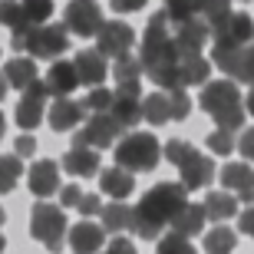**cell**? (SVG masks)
<instances>
[{
    "instance_id": "cell-50",
    "label": "cell",
    "mask_w": 254,
    "mask_h": 254,
    "mask_svg": "<svg viewBox=\"0 0 254 254\" xmlns=\"http://www.w3.org/2000/svg\"><path fill=\"white\" fill-rule=\"evenodd\" d=\"M7 89H10V83H7V76L0 73V99H3V96H7Z\"/></svg>"
},
{
    "instance_id": "cell-3",
    "label": "cell",
    "mask_w": 254,
    "mask_h": 254,
    "mask_svg": "<svg viewBox=\"0 0 254 254\" xmlns=\"http://www.w3.org/2000/svg\"><path fill=\"white\" fill-rule=\"evenodd\" d=\"M201 109H205L211 119H215L218 129H228L235 132L245 126V99H241V93H238L235 79H211V83L201 89Z\"/></svg>"
},
{
    "instance_id": "cell-9",
    "label": "cell",
    "mask_w": 254,
    "mask_h": 254,
    "mask_svg": "<svg viewBox=\"0 0 254 254\" xmlns=\"http://www.w3.org/2000/svg\"><path fill=\"white\" fill-rule=\"evenodd\" d=\"M63 27L76 37H96L99 27H103V10H99L96 0H69Z\"/></svg>"
},
{
    "instance_id": "cell-32",
    "label": "cell",
    "mask_w": 254,
    "mask_h": 254,
    "mask_svg": "<svg viewBox=\"0 0 254 254\" xmlns=\"http://www.w3.org/2000/svg\"><path fill=\"white\" fill-rule=\"evenodd\" d=\"M20 175H23V162L17 155H0V195L17 189Z\"/></svg>"
},
{
    "instance_id": "cell-23",
    "label": "cell",
    "mask_w": 254,
    "mask_h": 254,
    "mask_svg": "<svg viewBox=\"0 0 254 254\" xmlns=\"http://www.w3.org/2000/svg\"><path fill=\"white\" fill-rule=\"evenodd\" d=\"M3 76H7V83L13 86V89H30V86L37 83L40 76H37V63L30 57H13L7 66H3Z\"/></svg>"
},
{
    "instance_id": "cell-5",
    "label": "cell",
    "mask_w": 254,
    "mask_h": 254,
    "mask_svg": "<svg viewBox=\"0 0 254 254\" xmlns=\"http://www.w3.org/2000/svg\"><path fill=\"white\" fill-rule=\"evenodd\" d=\"M162 159V145L152 132H129L119 145H116V165L126 172H152L155 162Z\"/></svg>"
},
{
    "instance_id": "cell-27",
    "label": "cell",
    "mask_w": 254,
    "mask_h": 254,
    "mask_svg": "<svg viewBox=\"0 0 254 254\" xmlns=\"http://www.w3.org/2000/svg\"><path fill=\"white\" fill-rule=\"evenodd\" d=\"M201 205H205V218H211V221H228V218H235V211H238V198L228 195V191H208V198Z\"/></svg>"
},
{
    "instance_id": "cell-14",
    "label": "cell",
    "mask_w": 254,
    "mask_h": 254,
    "mask_svg": "<svg viewBox=\"0 0 254 254\" xmlns=\"http://www.w3.org/2000/svg\"><path fill=\"white\" fill-rule=\"evenodd\" d=\"M221 185L228 189V195H235L238 201L254 205V169L248 162H231L221 169Z\"/></svg>"
},
{
    "instance_id": "cell-15",
    "label": "cell",
    "mask_w": 254,
    "mask_h": 254,
    "mask_svg": "<svg viewBox=\"0 0 254 254\" xmlns=\"http://www.w3.org/2000/svg\"><path fill=\"white\" fill-rule=\"evenodd\" d=\"M27 189L33 191L37 198H50L53 191H60V165L57 162H33V169L27 175Z\"/></svg>"
},
{
    "instance_id": "cell-37",
    "label": "cell",
    "mask_w": 254,
    "mask_h": 254,
    "mask_svg": "<svg viewBox=\"0 0 254 254\" xmlns=\"http://www.w3.org/2000/svg\"><path fill=\"white\" fill-rule=\"evenodd\" d=\"M109 106H113V89H106V86H96V89H89V96L83 99V109L86 113H109Z\"/></svg>"
},
{
    "instance_id": "cell-38",
    "label": "cell",
    "mask_w": 254,
    "mask_h": 254,
    "mask_svg": "<svg viewBox=\"0 0 254 254\" xmlns=\"http://www.w3.org/2000/svg\"><path fill=\"white\" fill-rule=\"evenodd\" d=\"M235 83H251L254 86V43L241 47V60L235 69Z\"/></svg>"
},
{
    "instance_id": "cell-18",
    "label": "cell",
    "mask_w": 254,
    "mask_h": 254,
    "mask_svg": "<svg viewBox=\"0 0 254 254\" xmlns=\"http://www.w3.org/2000/svg\"><path fill=\"white\" fill-rule=\"evenodd\" d=\"M182 185L189 191H195V189H205V185H211V179H215V162L208 159V155H191L185 165H182Z\"/></svg>"
},
{
    "instance_id": "cell-4",
    "label": "cell",
    "mask_w": 254,
    "mask_h": 254,
    "mask_svg": "<svg viewBox=\"0 0 254 254\" xmlns=\"http://www.w3.org/2000/svg\"><path fill=\"white\" fill-rule=\"evenodd\" d=\"M13 53H30V60H57L60 53L69 50V30L63 23H50V27H33L27 33H13L10 40Z\"/></svg>"
},
{
    "instance_id": "cell-12",
    "label": "cell",
    "mask_w": 254,
    "mask_h": 254,
    "mask_svg": "<svg viewBox=\"0 0 254 254\" xmlns=\"http://www.w3.org/2000/svg\"><path fill=\"white\" fill-rule=\"evenodd\" d=\"M99 57H113V60H119V57H126L132 50V43H135V33H132V27H126L123 20H103V27H99Z\"/></svg>"
},
{
    "instance_id": "cell-34",
    "label": "cell",
    "mask_w": 254,
    "mask_h": 254,
    "mask_svg": "<svg viewBox=\"0 0 254 254\" xmlns=\"http://www.w3.org/2000/svg\"><path fill=\"white\" fill-rule=\"evenodd\" d=\"M165 17H169V23L175 27V23H185V20L198 17V10H195V0H165Z\"/></svg>"
},
{
    "instance_id": "cell-44",
    "label": "cell",
    "mask_w": 254,
    "mask_h": 254,
    "mask_svg": "<svg viewBox=\"0 0 254 254\" xmlns=\"http://www.w3.org/2000/svg\"><path fill=\"white\" fill-rule=\"evenodd\" d=\"M238 149H241V155H245L248 165H251V162H254V126L241 132V139H238Z\"/></svg>"
},
{
    "instance_id": "cell-47",
    "label": "cell",
    "mask_w": 254,
    "mask_h": 254,
    "mask_svg": "<svg viewBox=\"0 0 254 254\" xmlns=\"http://www.w3.org/2000/svg\"><path fill=\"white\" fill-rule=\"evenodd\" d=\"M33 152H37V139L23 132V135L17 139V155H23V159H27V155H33Z\"/></svg>"
},
{
    "instance_id": "cell-2",
    "label": "cell",
    "mask_w": 254,
    "mask_h": 254,
    "mask_svg": "<svg viewBox=\"0 0 254 254\" xmlns=\"http://www.w3.org/2000/svg\"><path fill=\"white\" fill-rule=\"evenodd\" d=\"M189 205V189L182 182H162L155 189H149L139 198L135 205V225H132V235L145 238V241H155L162 238L165 225L175 221L182 208Z\"/></svg>"
},
{
    "instance_id": "cell-26",
    "label": "cell",
    "mask_w": 254,
    "mask_h": 254,
    "mask_svg": "<svg viewBox=\"0 0 254 254\" xmlns=\"http://www.w3.org/2000/svg\"><path fill=\"white\" fill-rule=\"evenodd\" d=\"M142 119L152 126H165L172 123V103H169V93H149L142 99Z\"/></svg>"
},
{
    "instance_id": "cell-24",
    "label": "cell",
    "mask_w": 254,
    "mask_h": 254,
    "mask_svg": "<svg viewBox=\"0 0 254 254\" xmlns=\"http://www.w3.org/2000/svg\"><path fill=\"white\" fill-rule=\"evenodd\" d=\"M99 185H103V191L109 198H116V201H123V198L132 195V189H135V179H132V172L126 169H106L103 172V179H99Z\"/></svg>"
},
{
    "instance_id": "cell-40",
    "label": "cell",
    "mask_w": 254,
    "mask_h": 254,
    "mask_svg": "<svg viewBox=\"0 0 254 254\" xmlns=\"http://www.w3.org/2000/svg\"><path fill=\"white\" fill-rule=\"evenodd\" d=\"M208 149L215 152V155H228V152H235V132H228V129L208 132Z\"/></svg>"
},
{
    "instance_id": "cell-33",
    "label": "cell",
    "mask_w": 254,
    "mask_h": 254,
    "mask_svg": "<svg viewBox=\"0 0 254 254\" xmlns=\"http://www.w3.org/2000/svg\"><path fill=\"white\" fill-rule=\"evenodd\" d=\"M235 231L231 228H211L208 231V238H205V251L208 254H231L235 251Z\"/></svg>"
},
{
    "instance_id": "cell-53",
    "label": "cell",
    "mask_w": 254,
    "mask_h": 254,
    "mask_svg": "<svg viewBox=\"0 0 254 254\" xmlns=\"http://www.w3.org/2000/svg\"><path fill=\"white\" fill-rule=\"evenodd\" d=\"M3 248H7V241H3V235H0V254H3Z\"/></svg>"
},
{
    "instance_id": "cell-8",
    "label": "cell",
    "mask_w": 254,
    "mask_h": 254,
    "mask_svg": "<svg viewBox=\"0 0 254 254\" xmlns=\"http://www.w3.org/2000/svg\"><path fill=\"white\" fill-rule=\"evenodd\" d=\"M109 116H113V123L123 132L135 129V126L142 123V89L139 86H116Z\"/></svg>"
},
{
    "instance_id": "cell-36",
    "label": "cell",
    "mask_w": 254,
    "mask_h": 254,
    "mask_svg": "<svg viewBox=\"0 0 254 254\" xmlns=\"http://www.w3.org/2000/svg\"><path fill=\"white\" fill-rule=\"evenodd\" d=\"M20 7H23V13L33 27H43L53 13V0H20Z\"/></svg>"
},
{
    "instance_id": "cell-35",
    "label": "cell",
    "mask_w": 254,
    "mask_h": 254,
    "mask_svg": "<svg viewBox=\"0 0 254 254\" xmlns=\"http://www.w3.org/2000/svg\"><path fill=\"white\" fill-rule=\"evenodd\" d=\"M162 155L172 162V165H185V162L191 159V155H198V149L191 145V142H182V139H172V142H165V149H162Z\"/></svg>"
},
{
    "instance_id": "cell-11",
    "label": "cell",
    "mask_w": 254,
    "mask_h": 254,
    "mask_svg": "<svg viewBox=\"0 0 254 254\" xmlns=\"http://www.w3.org/2000/svg\"><path fill=\"white\" fill-rule=\"evenodd\" d=\"M211 37V30L201 17H191L185 23H175L172 27V40H175V53L179 60L185 57H201V47H205V40Z\"/></svg>"
},
{
    "instance_id": "cell-42",
    "label": "cell",
    "mask_w": 254,
    "mask_h": 254,
    "mask_svg": "<svg viewBox=\"0 0 254 254\" xmlns=\"http://www.w3.org/2000/svg\"><path fill=\"white\" fill-rule=\"evenodd\" d=\"M76 211H79V215H99V211H103V198L96 195V191H83Z\"/></svg>"
},
{
    "instance_id": "cell-29",
    "label": "cell",
    "mask_w": 254,
    "mask_h": 254,
    "mask_svg": "<svg viewBox=\"0 0 254 254\" xmlns=\"http://www.w3.org/2000/svg\"><path fill=\"white\" fill-rule=\"evenodd\" d=\"M0 27H10L13 33H27V30H33V23L27 20L20 0H0Z\"/></svg>"
},
{
    "instance_id": "cell-20",
    "label": "cell",
    "mask_w": 254,
    "mask_h": 254,
    "mask_svg": "<svg viewBox=\"0 0 254 254\" xmlns=\"http://www.w3.org/2000/svg\"><path fill=\"white\" fill-rule=\"evenodd\" d=\"M83 103H73V99H57L50 103V129L53 132H66V129H76L83 123Z\"/></svg>"
},
{
    "instance_id": "cell-49",
    "label": "cell",
    "mask_w": 254,
    "mask_h": 254,
    "mask_svg": "<svg viewBox=\"0 0 254 254\" xmlns=\"http://www.w3.org/2000/svg\"><path fill=\"white\" fill-rule=\"evenodd\" d=\"M245 109L254 116V86H251V93H248V99H245Z\"/></svg>"
},
{
    "instance_id": "cell-45",
    "label": "cell",
    "mask_w": 254,
    "mask_h": 254,
    "mask_svg": "<svg viewBox=\"0 0 254 254\" xmlns=\"http://www.w3.org/2000/svg\"><path fill=\"white\" fill-rule=\"evenodd\" d=\"M238 231L248 238H254V205H248L241 215H238Z\"/></svg>"
},
{
    "instance_id": "cell-48",
    "label": "cell",
    "mask_w": 254,
    "mask_h": 254,
    "mask_svg": "<svg viewBox=\"0 0 254 254\" xmlns=\"http://www.w3.org/2000/svg\"><path fill=\"white\" fill-rule=\"evenodd\" d=\"M113 3L116 13H132V10H142L145 7V0H109Z\"/></svg>"
},
{
    "instance_id": "cell-21",
    "label": "cell",
    "mask_w": 254,
    "mask_h": 254,
    "mask_svg": "<svg viewBox=\"0 0 254 254\" xmlns=\"http://www.w3.org/2000/svg\"><path fill=\"white\" fill-rule=\"evenodd\" d=\"M103 231L106 235H123V231H132L135 225V208H129L126 201H113V205H103Z\"/></svg>"
},
{
    "instance_id": "cell-31",
    "label": "cell",
    "mask_w": 254,
    "mask_h": 254,
    "mask_svg": "<svg viewBox=\"0 0 254 254\" xmlns=\"http://www.w3.org/2000/svg\"><path fill=\"white\" fill-rule=\"evenodd\" d=\"M195 10H198V17L208 23V30H215L231 13V0H195Z\"/></svg>"
},
{
    "instance_id": "cell-46",
    "label": "cell",
    "mask_w": 254,
    "mask_h": 254,
    "mask_svg": "<svg viewBox=\"0 0 254 254\" xmlns=\"http://www.w3.org/2000/svg\"><path fill=\"white\" fill-rule=\"evenodd\" d=\"M106 254H135V245H132L129 238H113Z\"/></svg>"
},
{
    "instance_id": "cell-13",
    "label": "cell",
    "mask_w": 254,
    "mask_h": 254,
    "mask_svg": "<svg viewBox=\"0 0 254 254\" xmlns=\"http://www.w3.org/2000/svg\"><path fill=\"white\" fill-rule=\"evenodd\" d=\"M47 83L43 79H37V83L30 86V89H23V96H20V106H17V126L23 132L37 129L40 123H43V113H47Z\"/></svg>"
},
{
    "instance_id": "cell-43",
    "label": "cell",
    "mask_w": 254,
    "mask_h": 254,
    "mask_svg": "<svg viewBox=\"0 0 254 254\" xmlns=\"http://www.w3.org/2000/svg\"><path fill=\"white\" fill-rule=\"evenodd\" d=\"M79 198H83V189H79V185H60V201H63V208H76Z\"/></svg>"
},
{
    "instance_id": "cell-30",
    "label": "cell",
    "mask_w": 254,
    "mask_h": 254,
    "mask_svg": "<svg viewBox=\"0 0 254 254\" xmlns=\"http://www.w3.org/2000/svg\"><path fill=\"white\" fill-rule=\"evenodd\" d=\"M113 79H116V86H139L142 83V63H139V57L126 53V57L116 60Z\"/></svg>"
},
{
    "instance_id": "cell-19",
    "label": "cell",
    "mask_w": 254,
    "mask_h": 254,
    "mask_svg": "<svg viewBox=\"0 0 254 254\" xmlns=\"http://www.w3.org/2000/svg\"><path fill=\"white\" fill-rule=\"evenodd\" d=\"M106 241V231L93 221H79L76 228H69V248L73 254H96Z\"/></svg>"
},
{
    "instance_id": "cell-41",
    "label": "cell",
    "mask_w": 254,
    "mask_h": 254,
    "mask_svg": "<svg viewBox=\"0 0 254 254\" xmlns=\"http://www.w3.org/2000/svg\"><path fill=\"white\" fill-rule=\"evenodd\" d=\"M169 103H172V123H182V119H189V113H191V99L185 96V89H175V93H169Z\"/></svg>"
},
{
    "instance_id": "cell-17",
    "label": "cell",
    "mask_w": 254,
    "mask_h": 254,
    "mask_svg": "<svg viewBox=\"0 0 254 254\" xmlns=\"http://www.w3.org/2000/svg\"><path fill=\"white\" fill-rule=\"evenodd\" d=\"M76 66V76H79V83L89 86V89H96V86H103L106 79V60L96 53V50H79L73 60Z\"/></svg>"
},
{
    "instance_id": "cell-16",
    "label": "cell",
    "mask_w": 254,
    "mask_h": 254,
    "mask_svg": "<svg viewBox=\"0 0 254 254\" xmlns=\"http://www.w3.org/2000/svg\"><path fill=\"white\" fill-rule=\"evenodd\" d=\"M47 93L57 96V99H69V93H73L76 86H79V76H76V66L66 63V60H57V63L50 66L47 73Z\"/></svg>"
},
{
    "instance_id": "cell-10",
    "label": "cell",
    "mask_w": 254,
    "mask_h": 254,
    "mask_svg": "<svg viewBox=\"0 0 254 254\" xmlns=\"http://www.w3.org/2000/svg\"><path fill=\"white\" fill-rule=\"evenodd\" d=\"M211 40L218 47H248L254 40V20L251 13H228L215 30H211Z\"/></svg>"
},
{
    "instance_id": "cell-52",
    "label": "cell",
    "mask_w": 254,
    "mask_h": 254,
    "mask_svg": "<svg viewBox=\"0 0 254 254\" xmlns=\"http://www.w3.org/2000/svg\"><path fill=\"white\" fill-rule=\"evenodd\" d=\"M3 221H7V211H3V208H0V225H3Z\"/></svg>"
},
{
    "instance_id": "cell-7",
    "label": "cell",
    "mask_w": 254,
    "mask_h": 254,
    "mask_svg": "<svg viewBox=\"0 0 254 254\" xmlns=\"http://www.w3.org/2000/svg\"><path fill=\"white\" fill-rule=\"evenodd\" d=\"M119 126L113 123V116L109 113H99V116H89L86 126L73 135V149H109L116 139H119Z\"/></svg>"
},
{
    "instance_id": "cell-28",
    "label": "cell",
    "mask_w": 254,
    "mask_h": 254,
    "mask_svg": "<svg viewBox=\"0 0 254 254\" xmlns=\"http://www.w3.org/2000/svg\"><path fill=\"white\" fill-rule=\"evenodd\" d=\"M208 73H211V66H208L205 57H185V60H179V83H182V89H185V86L205 83Z\"/></svg>"
},
{
    "instance_id": "cell-39",
    "label": "cell",
    "mask_w": 254,
    "mask_h": 254,
    "mask_svg": "<svg viewBox=\"0 0 254 254\" xmlns=\"http://www.w3.org/2000/svg\"><path fill=\"white\" fill-rule=\"evenodd\" d=\"M159 254H198V251L191 248L189 238H179L175 231H172V235L159 238Z\"/></svg>"
},
{
    "instance_id": "cell-6",
    "label": "cell",
    "mask_w": 254,
    "mask_h": 254,
    "mask_svg": "<svg viewBox=\"0 0 254 254\" xmlns=\"http://www.w3.org/2000/svg\"><path fill=\"white\" fill-rule=\"evenodd\" d=\"M66 215L60 211L57 205L50 201H37L33 205V215H30V235L37 238L47 251H63V238H66Z\"/></svg>"
},
{
    "instance_id": "cell-22",
    "label": "cell",
    "mask_w": 254,
    "mask_h": 254,
    "mask_svg": "<svg viewBox=\"0 0 254 254\" xmlns=\"http://www.w3.org/2000/svg\"><path fill=\"white\" fill-rule=\"evenodd\" d=\"M63 169L73 179H89L99 172V152L96 149H69L63 155Z\"/></svg>"
},
{
    "instance_id": "cell-51",
    "label": "cell",
    "mask_w": 254,
    "mask_h": 254,
    "mask_svg": "<svg viewBox=\"0 0 254 254\" xmlns=\"http://www.w3.org/2000/svg\"><path fill=\"white\" fill-rule=\"evenodd\" d=\"M3 129H7V119H3V113H0V139H3Z\"/></svg>"
},
{
    "instance_id": "cell-1",
    "label": "cell",
    "mask_w": 254,
    "mask_h": 254,
    "mask_svg": "<svg viewBox=\"0 0 254 254\" xmlns=\"http://www.w3.org/2000/svg\"><path fill=\"white\" fill-rule=\"evenodd\" d=\"M142 73H149L162 93H175L182 89L179 83V53H175V40H172V23L165 10L152 13L142 33V50H139Z\"/></svg>"
},
{
    "instance_id": "cell-25",
    "label": "cell",
    "mask_w": 254,
    "mask_h": 254,
    "mask_svg": "<svg viewBox=\"0 0 254 254\" xmlns=\"http://www.w3.org/2000/svg\"><path fill=\"white\" fill-rule=\"evenodd\" d=\"M201 228H205V205H191V201L182 208L179 215H175V221H172V231L179 238H195Z\"/></svg>"
}]
</instances>
